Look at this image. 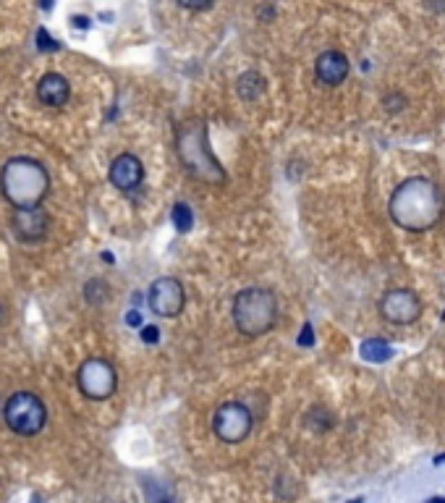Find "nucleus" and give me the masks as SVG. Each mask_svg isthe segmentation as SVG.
<instances>
[{
    "label": "nucleus",
    "instance_id": "obj_1",
    "mask_svg": "<svg viewBox=\"0 0 445 503\" xmlns=\"http://www.w3.org/2000/svg\"><path fill=\"white\" fill-rule=\"evenodd\" d=\"M388 210L395 225L406 231H427L443 218L445 197L435 181L424 176H411L395 186Z\"/></svg>",
    "mask_w": 445,
    "mask_h": 503
},
{
    "label": "nucleus",
    "instance_id": "obj_2",
    "mask_svg": "<svg viewBox=\"0 0 445 503\" xmlns=\"http://www.w3.org/2000/svg\"><path fill=\"white\" fill-rule=\"evenodd\" d=\"M50 178L42 163L32 158H11L0 171V192L16 210L39 207L48 197Z\"/></svg>",
    "mask_w": 445,
    "mask_h": 503
},
{
    "label": "nucleus",
    "instance_id": "obj_3",
    "mask_svg": "<svg viewBox=\"0 0 445 503\" xmlns=\"http://www.w3.org/2000/svg\"><path fill=\"white\" fill-rule=\"evenodd\" d=\"M176 152L181 158L183 168L192 173L199 181L207 184H222L225 181V171L212 155V147L207 139V129L202 123H186L183 129L176 134Z\"/></svg>",
    "mask_w": 445,
    "mask_h": 503
},
{
    "label": "nucleus",
    "instance_id": "obj_4",
    "mask_svg": "<svg viewBox=\"0 0 445 503\" xmlns=\"http://www.w3.org/2000/svg\"><path fill=\"white\" fill-rule=\"evenodd\" d=\"M234 322L241 336H265L278 320V299L267 289H244L234 299Z\"/></svg>",
    "mask_w": 445,
    "mask_h": 503
},
{
    "label": "nucleus",
    "instance_id": "obj_5",
    "mask_svg": "<svg viewBox=\"0 0 445 503\" xmlns=\"http://www.w3.org/2000/svg\"><path fill=\"white\" fill-rule=\"evenodd\" d=\"M3 420L11 427L16 435L32 438L37 435L39 430L48 422V409L45 404L39 401L34 393H26L19 391L6 401V409H3Z\"/></svg>",
    "mask_w": 445,
    "mask_h": 503
},
{
    "label": "nucleus",
    "instance_id": "obj_6",
    "mask_svg": "<svg viewBox=\"0 0 445 503\" xmlns=\"http://www.w3.org/2000/svg\"><path fill=\"white\" fill-rule=\"evenodd\" d=\"M251 411L241 401H225L212 417V430L222 443H241L251 433Z\"/></svg>",
    "mask_w": 445,
    "mask_h": 503
},
{
    "label": "nucleus",
    "instance_id": "obj_7",
    "mask_svg": "<svg viewBox=\"0 0 445 503\" xmlns=\"http://www.w3.org/2000/svg\"><path fill=\"white\" fill-rule=\"evenodd\" d=\"M76 383H79V391H81L87 398L103 401V398L113 396L118 378H116V370H113V365H110V362L92 357L79 367Z\"/></svg>",
    "mask_w": 445,
    "mask_h": 503
},
{
    "label": "nucleus",
    "instance_id": "obj_8",
    "mask_svg": "<svg viewBox=\"0 0 445 503\" xmlns=\"http://www.w3.org/2000/svg\"><path fill=\"white\" fill-rule=\"evenodd\" d=\"M147 305H149L152 315H157V318H176V315H181L183 305H186V294H183L181 280L170 278V276L157 278L149 286Z\"/></svg>",
    "mask_w": 445,
    "mask_h": 503
},
{
    "label": "nucleus",
    "instance_id": "obj_9",
    "mask_svg": "<svg viewBox=\"0 0 445 503\" xmlns=\"http://www.w3.org/2000/svg\"><path fill=\"white\" fill-rule=\"evenodd\" d=\"M380 312L382 318L391 320V322H398V325H406L411 320L419 318L422 312V305H419V296L406 289H395V291H388L380 302Z\"/></svg>",
    "mask_w": 445,
    "mask_h": 503
},
{
    "label": "nucleus",
    "instance_id": "obj_10",
    "mask_svg": "<svg viewBox=\"0 0 445 503\" xmlns=\"http://www.w3.org/2000/svg\"><path fill=\"white\" fill-rule=\"evenodd\" d=\"M144 178V168L139 158H134L129 152H123V155H118L113 163H110V181L116 189L121 192H131V189H136V186L142 184Z\"/></svg>",
    "mask_w": 445,
    "mask_h": 503
},
{
    "label": "nucleus",
    "instance_id": "obj_11",
    "mask_svg": "<svg viewBox=\"0 0 445 503\" xmlns=\"http://www.w3.org/2000/svg\"><path fill=\"white\" fill-rule=\"evenodd\" d=\"M45 228H48V218L39 207H26V210L13 212V231L24 241H34V238L45 236Z\"/></svg>",
    "mask_w": 445,
    "mask_h": 503
},
{
    "label": "nucleus",
    "instance_id": "obj_12",
    "mask_svg": "<svg viewBox=\"0 0 445 503\" xmlns=\"http://www.w3.org/2000/svg\"><path fill=\"white\" fill-rule=\"evenodd\" d=\"M317 79L322 81V84H340V81L349 76V61H346V55L335 53V50H327L317 58Z\"/></svg>",
    "mask_w": 445,
    "mask_h": 503
},
{
    "label": "nucleus",
    "instance_id": "obj_13",
    "mask_svg": "<svg viewBox=\"0 0 445 503\" xmlns=\"http://www.w3.org/2000/svg\"><path fill=\"white\" fill-rule=\"evenodd\" d=\"M68 81L61 76V74H45V79L39 81L37 87V97L50 107H61L65 105L68 100Z\"/></svg>",
    "mask_w": 445,
    "mask_h": 503
},
{
    "label": "nucleus",
    "instance_id": "obj_14",
    "mask_svg": "<svg viewBox=\"0 0 445 503\" xmlns=\"http://www.w3.org/2000/svg\"><path fill=\"white\" fill-rule=\"evenodd\" d=\"M391 354V346L385 344L382 338H369V341L362 344V357L369 359V362H385Z\"/></svg>",
    "mask_w": 445,
    "mask_h": 503
},
{
    "label": "nucleus",
    "instance_id": "obj_15",
    "mask_svg": "<svg viewBox=\"0 0 445 503\" xmlns=\"http://www.w3.org/2000/svg\"><path fill=\"white\" fill-rule=\"evenodd\" d=\"M170 220H173V225H176V231H178V234L192 231V225H194L192 207H189V205H183V202H178V205L170 210Z\"/></svg>",
    "mask_w": 445,
    "mask_h": 503
},
{
    "label": "nucleus",
    "instance_id": "obj_16",
    "mask_svg": "<svg viewBox=\"0 0 445 503\" xmlns=\"http://www.w3.org/2000/svg\"><path fill=\"white\" fill-rule=\"evenodd\" d=\"M260 92H262V79L257 74H244V76L238 79V94H241L244 100H254Z\"/></svg>",
    "mask_w": 445,
    "mask_h": 503
},
{
    "label": "nucleus",
    "instance_id": "obj_17",
    "mask_svg": "<svg viewBox=\"0 0 445 503\" xmlns=\"http://www.w3.org/2000/svg\"><path fill=\"white\" fill-rule=\"evenodd\" d=\"M37 40H39V50H58V42L52 40L45 29H39L37 32Z\"/></svg>",
    "mask_w": 445,
    "mask_h": 503
},
{
    "label": "nucleus",
    "instance_id": "obj_18",
    "mask_svg": "<svg viewBox=\"0 0 445 503\" xmlns=\"http://www.w3.org/2000/svg\"><path fill=\"white\" fill-rule=\"evenodd\" d=\"M157 338H160V331H157L155 325H144V328H142V341H144V344H157Z\"/></svg>",
    "mask_w": 445,
    "mask_h": 503
},
{
    "label": "nucleus",
    "instance_id": "obj_19",
    "mask_svg": "<svg viewBox=\"0 0 445 503\" xmlns=\"http://www.w3.org/2000/svg\"><path fill=\"white\" fill-rule=\"evenodd\" d=\"M183 8H192V11H202V8H207L212 6V0H178Z\"/></svg>",
    "mask_w": 445,
    "mask_h": 503
},
{
    "label": "nucleus",
    "instance_id": "obj_20",
    "mask_svg": "<svg viewBox=\"0 0 445 503\" xmlns=\"http://www.w3.org/2000/svg\"><path fill=\"white\" fill-rule=\"evenodd\" d=\"M126 322H129V325H142V315H139L136 309H131L129 315H126Z\"/></svg>",
    "mask_w": 445,
    "mask_h": 503
},
{
    "label": "nucleus",
    "instance_id": "obj_21",
    "mask_svg": "<svg viewBox=\"0 0 445 503\" xmlns=\"http://www.w3.org/2000/svg\"><path fill=\"white\" fill-rule=\"evenodd\" d=\"M301 344L304 346H309L312 344V328H309V325H304V331H301V338H299Z\"/></svg>",
    "mask_w": 445,
    "mask_h": 503
},
{
    "label": "nucleus",
    "instance_id": "obj_22",
    "mask_svg": "<svg viewBox=\"0 0 445 503\" xmlns=\"http://www.w3.org/2000/svg\"><path fill=\"white\" fill-rule=\"evenodd\" d=\"M74 27L87 29V27H90V19H84V16H74Z\"/></svg>",
    "mask_w": 445,
    "mask_h": 503
},
{
    "label": "nucleus",
    "instance_id": "obj_23",
    "mask_svg": "<svg viewBox=\"0 0 445 503\" xmlns=\"http://www.w3.org/2000/svg\"><path fill=\"white\" fill-rule=\"evenodd\" d=\"M3 320H6V305L0 302V322H3Z\"/></svg>",
    "mask_w": 445,
    "mask_h": 503
},
{
    "label": "nucleus",
    "instance_id": "obj_24",
    "mask_svg": "<svg viewBox=\"0 0 445 503\" xmlns=\"http://www.w3.org/2000/svg\"><path fill=\"white\" fill-rule=\"evenodd\" d=\"M427 503H445V498H440V495H435V498H430Z\"/></svg>",
    "mask_w": 445,
    "mask_h": 503
},
{
    "label": "nucleus",
    "instance_id": "obj_25",
    "mask_svg": "<svg viewBox=\"0 0 445 503\" xmlns=\"http://www.w3.org/2000/svg\"><path fill=\"white\" fill-rule=\"evenodd\" d=\"M435 464H445V453H440V456L435 459Z\"/></svg>",
    "mask_w": 445,
    "mask_h": 503
},
{
    "label": "nucleus",
    "instance_id": "obj_26",
    "mask_svg": "<svg viewBox=\"0 0 445 503\" xmlns=\"http://www.w3.org/2000/svg\"><path fill=\"white\" fill-rule=\"evenodd\" d=\"M42 6H45V8H52V0H42Z\"/></svg>",
    "mask_w": 445,
    "mask_h": 503
},
{
    "label": "nucleus",
    "instance_id": "obj_27",
    "mask_svg": "<svg viewBox=\"0 0 445 503\" xmlns=\"http://www.w3.org/2000/svg\"><path fill=\"white\" fill-rule=\"evenodd\" d=\"M349 503H362V498H353V501H349Z\"/></svg>",
    "mask_w": 445,
    "mask_h": 503
},
{
    "label": "nucleus",
    "instance_id": "obj_28",
    "mask_svg": "<svg viewBox=\"0 0 445 503\" xmlns=\"http://www.w3.org/2000/svg\"><path fill=\"white\" fill-rule=\"evenodd\" d=\"M160 503H170V501H160Z\"/></svg>",
    "mask_w": 445,
    "mask_h": 503
}]
</instances>
